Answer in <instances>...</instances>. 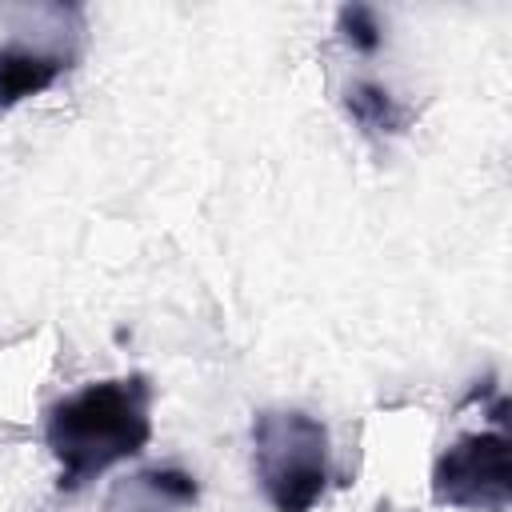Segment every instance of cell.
Returning <instances> with one entry per match:
<instances>
[{
  "mask_svg": "<svg viewBox=\"0 0 512 512\" xmlns=\"http://www.w3.org/2000/svg\"><path fill=\"white\" fill-rule=\"evenodd\" d=\"M252 468L276 512H312L328 488V428L300 408L256 412Z\"/></svg>",
  "mask_w": 512,
  "mask_h": 512,
  "instance_id": "7a4b0ae2",
  "label": "cell"
},
{
  "mask_svg": "<svg viewBox=\"0 0 512 512\" xmlns=\"http://www.w3.org/2000/svg\"><path fill=\"white\" fill-rule=\"evenodd\" d=\"M432 500L464 512H504L512 500V464L504 432H468L432 464Z\"/></svg>",
  "mask_w": 512,
  "mask_h": 512,
  "instance_id": "3957f363",
  "label": "cell"
},
{
  "mask_svg": "<svg viewBox=\"0 0 512 512\" xmlns=\"http://www.w3.org/2000/svg\"><path fill=\"white\" fill-rule=\"evenodd\" d=\"M352 124H360L368 136H396L408 124V112L396 104V96L376 80H352L340 96Z\"/></svg>",
  "mask_w": 512,
  "mask_h": 512,
  "instance_id": "8992f818",
  "label": "cell"
},
{
  "mask_svg": "<svg viewBox=\"0 0 512 512\" xmlns=\"http://www.w3.org/2000/svg\"><path fill=\"white\" fill-rule=\"evenodd\" d=\"M152 436V388L144 376L96 380L48 408L44 444L56 460V488L80 492L120 460L144 452Z\"/></svg>",
  "mask_w": 512,
  "mask_h": 512,
  "instance_id": "6da1fadb",
  "label": "cell"
},
{
  "mask_svg": "<svg viewBox=\"0 0 512 512\" xmlns=\"http://www.w3.org/2000/svg\"><path fill=\"white\" fill-rule=\"evenodd\" d=\"M200 488L180 468H144L128 480H116L104 512H188Z\"/></svg>",
  "mask_w": 512,
  "mask_h": 512,
  "instance_id": "5b68a950",
  "label": "cell"
},
{
  "mask_svg": "<svg viewBox=\"0 0 512 512\" xmlns=\"http://www.w3.org/2000/svg\"><path fill=\"white\" fill-rule=\"evenodd\" d=\"M72 64H76V52H64V48H32L24 40L0 44V112L16 108L28 96L48 92Z\"/></svg>",
  "mask_w": 512,
  "mask_h": 512,
  "instance_id": "277c9868",
  "label": "cell"
},
{
  "mask_svg": "<svg viewBox=\"0 0 512 512\" xmlns=\"http://www.w3.org/2000/svg\"><path fill=\"white\" fill-rule=\"evenodd\" d=\"M336 32L356 48V52H376L384 44V28L368 4H344L336 12Z\"/></svg>",
  "mask_w": 512,
  "mask_h": 512,
  "instance_id": "52a82bcc",
  "label": "cell"
}]
</instances>
